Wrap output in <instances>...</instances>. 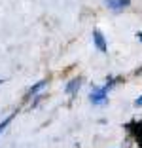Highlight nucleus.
Segmentation results:
<instances>
[{"instance_id":"nucleus-6","label":"nucleus","mask_w":142,"mask_h":148,"mask_svg":"<svg viewBox=\"0 0 142 148\" xmlns=\"http://www.w3.org/2000/svg\"><path fill=\"white\" fill-rule=\"evenodd\" d=\"M13 118H15V112H13V114H10L8 118H4V120L0 122V135H2V131H6V127H8L10 123H12V120H13Z\"/></svg>"},{"instance_id":"nucleus-9","label":"nucleus","mask_w":142,"mask_h":148,"mask_svg":"<svg viewBox=\"0 0 142 148\" xmlns=\"http://www.w3.org/2000/svg\"><path fill=\"white\" fill-rule=\"evenodd\" d=\"M137 143H138V146H140V148H142V139H138V140H137Z\"/></svg>"},{"instance_id":"nucleus-1","label":"nucleus","mask_w":142,"mask_h":148,"mask_svg":"<svg viewBox=\"0 0 142 148\" xmlns=\"http://www.w3.org/2000/svg\"><path fill=\"white\" fill-rule=\"evenodd\" d=\"M93 44H95V48L99 49L100 53H106V51H108L106 38H104V34L99 31V29H95V31H93Z\"/></svg>"},{"instance_id":"nucleus-10","label":"nucleus","mask_w":142,"mask_h":148,"mask_svg":"<svg viewBox=\"0 0 142 148\" xmlns=\"http://www.w3.org/2000/svg\"><path fill=\"white\" fill-rule=\"evenodd\" d=\"M2 82H4V80H0V84H2Z\"/></svg>"},{"instance_id":"nucleus-7","label":"nucleus","mask_w":142,"mask_h":148,"mask_svg":"<svg viewBox=\"0 0 142 148\" xmlns=\"http://www.w3.org/2000/svg\"><path fill=\"white\" fill-rule=\"evenodd\" d=\"M134 106H137V108H138V106H142V95H140V97H138V99H137V101H134Z\"/></svg>"},{"instance_id":"nucleus-5","label":"nucleus","mask_w":142,"mask_h":148,"mask_svg":"<svg viewBox=\"0 0 142 148\" xmlns=\"http://www.w3.org/2000/svg\"><path fill=\"white\" fill-rule=\"evenodd\" d=\"M46 84H47L46 80H40V82H36L34 86H32V87L29 89V93H27V95H29V97H32V95H36V93H40V91L44 89V86H46Z\"/></svg>"},{"instance_id":"nucleus-2","label":"nucleus","mask_w":142,"mask_h":148,"mask_svg":"<svg viewBox=\"0 0 142 148\" xmlns=\"http://www.w3.org/2000/svg\"><path fill=\"white\" fill-rule=\"evenodd\" d=\"M104 2H106L108 8L112 10V12H116V13H119L121 10L131 6V0H104Z\"/></svg>"},{"instance_id":"nucleus-3","label":"nucleus","mask_w":142,"mask_h":148,"mask_svg":"<svg viewBox=\"0 0 142 148\" xmlns=\"http://www.w3.org/2000/svg\"><path fill=\"white\" fill-rule=\"evenodd\" d=\"M80 86H82V78H72L65 87V93L66 95H76L80 91Z\"/></svg>"},{"instance_id":"nucleus-8","label":"nucleus","mask_w":142,"mask_h":148,"mask_svg":"<svg viewBox=\"0 0 142 148\" xmlns=\"http://www.w3.org/2000/svg\"><path fill=\"white\" fill-rule=\"evenodd\" d=\"M134 36H137V38H138V40H140V42H142V32H137V34H134Z\"/></svg>"},{"instance_id":"nucleus-4","label":"nucleus","mask_w":142,"mask_h":148,"mask_svg":"<svg viewBox=\"0 0 142 148\" xmlns=\"http://www.w3.org/2000/svg\"><path fill=\"white\" fill-rule=\"evenodd\" d=\"M125 127H127V131H129L131 135L137 137V140L142 139V122H131V123H127Z\"/></svg>"}]
</instances>
